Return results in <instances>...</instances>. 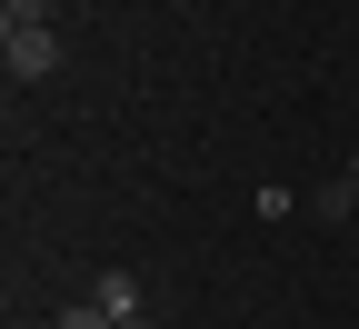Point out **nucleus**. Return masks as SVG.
<instances>
[{
    "label": "nucleus",
    "mask_w": 359,
    "mask_h": 329,
    "mask_svg": "<svg viewBox=\"0 0 359 329\" xmlns=\"http://www.w3.org/2000/svg\"><path fill=\"white\" fill-rule=\"evenodd\" d=\"M0 60H11V80H50L60 70V30L40 20V30H0Z\"/></svg>",
    "instance_id": "1"
},
{
    "label": "nucleus",
    "mask_w": 359,
    "mask_h": 329,
    "mask_svg": "<svg viewBox=\"0 0 359 329\" xmlns=\"http://www.w3.org/2000/svg\"><path fill=\"white\" fill-rule=\"evenodd\" d=\"M90 300H100L110 319H140V269H100V290H90Z\"/></svg>",
    "instance_id": "2"
},
{
    "label": "nucleus",
    "mask_w": 359,
    "mask_h": 329,
    "mask_svg": "<svg viewBox=\"0 0 359 329\" xmlns=\"http://www.w3.org/2000/svg\"><path fill=\"white\" fill-rule=\"evenodd\" d=\"M50 329H120V319H110V309H100V300H70V309H60V319H50Z\"/></svg>",
    "instance_id": "3"
},
{
    "label": "nucleus",
    "mask_w": 359,
    "mask_h": 329,
    "mask_svg": "<svg viewBox=\"0 0 359 329\" xmlns=\"http://www.w3.org/2000/svg\"><path fill=\"white\" fill-rule=\"evenodd\" d=\"M50 20V0H0V30H40Z\"/></svg>",
    "instance_id": "4"
},
{
    "label": "nucleus",
    "mask_w": 359,
    "mask_h": 329,
    "mask_svg": "<svg viewBox=\"0 0 359 329\" xmlns=\"http://www.w3.org/2000/svg\"><path fill=\"white\" fill-rule=\"evenodd\" d=\"M349 190H359V150H349Z\"/></svg>",
    "instance_id": "5"
},
{
    "label": "nucleus",
    "mask_w": 359,
    "mask_h": 329,
    "mask_svg": "<svg viewBox=\"0 0 359 329\" xmlns=\"http://www.w3.org/2000/svg\"><path fill=\"white\" fill-rule=\"evenodd\" d=\"M120 329H150V319H120Z\"/></svg>",
    "instance_id": "6"
}]
</instances>
